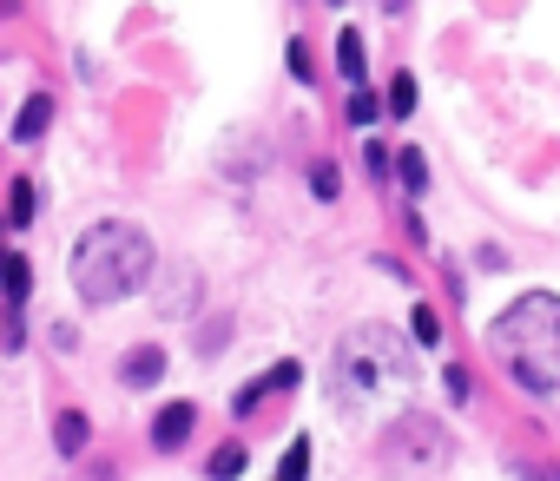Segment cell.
I'll return each instance as SVG.
<instances>
[{
	"label": "cell",
	"mask_w": 560,
	"mask_h": 481,
	"mask_svg": "<svg viewBox=\"0 0 560 481\" xmlns=\"http://www.w3.org/2000/svg\"><path fill=\"white\" fill-rule=\"evenodd\" d=\"M152 238L139 225H93L73 251V284H80L86 304H119L152 277Z\"/></svg>",
	"instance_id": "7a4b0ae2"
},
{
	"label": "cell",
	"mask_w": 560,
	"mask_h": 481,
	"mask_svg": "<svg viewBox=\"0 0 560 481\" xmlns=\"http://www.w3.org/2000/svg\"><path fill=\"white\" fill-rule=\"evenodd\" d=\"M0 277H7V304H27V257H7V264H0Z\"/></svg>",
	"instance_id": "9a60e30c"
},
{
	"label": "cell",
	"mask_w": 560,
	"mask_h": 481,
	"mask_svg": "<svg viewBox=\"0 0 560 481\" xmlns=\"http://www.w3.org/2000/svg\"><path fill=\"white\" fill-rule=\"evenodd\" d=\"M488 343L508 363V376L534 396H560V297L554 290H528L514 297L495 323H488Z\"/></svg>",
	"instance_id": "6da1fadb"
},
{
	"label": "cell",
	"mask_w": 560,
	"mask_h": 481,
	"mask_svg": "<svg viewBox=\"0 0 560 481\" xmlns=\"http://www.w3.org/2000/svg\"><path fill=\"white\" fill-rule=\"evenodd\" d=\"M264 389H271V376H251V383L238 389V402H231V409H238V416H251L257 402H264Z\"/></svg>",
	"instance_id": "e0dca14e"
},
{
	"label": "cell",
	"mask_w": 560,
	"mask_h": 481,
	"mask_svg": "<svg viewBox=\"0 0 560 481\" xmlns=\"http://www.w3.org/2000/svg\"><path fill=\"white\" fill-rule=\"evenodd\" d=\"M389 369H396V350H389L383 330H356V337L336 343V376H343V389H383Z\"/></svg>",
	"instance_id": "3957f363"
},
{
	"label": "cell",
	"mask_w": 560,
	"mask_h": 481,
	"mask_svg": "<svg viewBox=\"0 0 560 481\" xmlns=\"http://www.w3.org/2000/svg\"><path fill=\"white\" fill-rule=\"evenodd\" d=\"M119 376H126V389H152V383L165 376V350H159V343H139V350H126Z\"/></svg>",
	"instance_id": "8992f818"
},
{
	"label": "cell",
	"mask_w": 560,
	"mask_h": 481,
	"mask_svg": "<svg viewBox=\"0 0 560 481\" xmlns=\"http://www.w3.org/2000/svg\"><path fill=\"white\" fill-rule=\"evenodd\" d=\"M47 119H53V99L33 93L27 106H20V119H14V139H40V132H47Z\"/></svg>",
	"instance_id": "9c48e42d"
},
{
	"label": "cell",
	"mask_w": 560,
	"mask_h": 481,
	"mask_svg": "<svg viewBox=\"0 0 560 481\" xmlns=\"http://www.w3.org/2000/svg\"><path fill=\"white\" fill-rule=\"evenodd\" d=\"M310 192H317V198H336V165H317V172H310Z\"/></svg>",
	"instance_id": "d6986e66"
},
{
	"label": "cell",
	"mask_w": 560,
	"mask_h": 481,
	"mask_svg": "<svg viewBox=\"0 0 560 481\" xmlns=\"http://www.w3.org/2000/svg\"><path fill=\"white\" fill-rule=\"evenodd\" d=\"M238 475H244V449H238V442H224V449L211 455V481H238Z\"/></svg>",
	"instance_id": "4fadbf2b"
},
{
	"label": "cell",
	"mask_w": 560,
	"mask_h": 481,
	"mask_svg": "<svg viewBox=\"0 0 560 481\" xmlns=\"http://www.w3.org/2000/svg\"><path fill=\"white\" fill-rule=\"evenodd\" d=\"M409 337H416L422 350H429V343H442V317H435L429 304H416V310H409Z\"/></svg>",
	"instance_id": "7c38bea8"
},
{
	"label": "cell",
	"mask_w": 560,
	"mask_h": 481,
	"mask_svg": "<svg viewBox=\"0 0 560 481\" xmlns=\"http://www.w3.org/2000/svg\"><path fill=\"white\" fill-rule=\"evenodd\" d=\"M192 429H198V409H192V402H165L159 422H152V442H159V449H185V442H192Z\"/></svg>",
	"instance_id": "5b68a950"
},
{
	"label": "cell",
	"mask_w": 560,
	"mask_h": 481,
	"mask_svg": "<svg viewBox=\"0 0 560 481\" xmlns=\"http://www.w3.org/2000/svg\"><path fill=\"white\" fill-rule=\"evenodd\" d=\"M297 376H304L297 363H277V369H271V389H297Z\"/></svg>",
	"instance_id": "44dd1931"
},
{
	"label": "cell",
	"mask_w": 560,
	"mask_h": 481,
	"mask_svg": "<svg viewBox=\"0 0 560 481\" xmlns=\"http://www.w3.org/2000/svg\"><path fill=\"white\" fill-rule=\"evenodd\" d=\"M383 106H389V113H396V119H409V113H416V80L402 73V80L389 86V99H383Z\"/></svg>",
	"instance_id": "2e32d148"
},
{
	"label": "cell",
	"mask_w": 560,
	"mask_h": 481,
	"mask_svg": "<svg viewBox=\"0 0 560 481\" xmlns=\"http://www.w3.org/2000/svg\"><path fill=\"white\" fill-rule=\"evenodd\" d=\"M310 475V449H304V442H290V455H284V475H277V481H304Z\"/></svg>",
	"instance_id": "ac0fdd59"
},
{
	"label": "cell",
	"mask_w": 560,
	"mask_h": 481,
	"mask_svg": "<svg viewBox=\"0 0 560 481\" xmlns=\"http://www.w3.org/2000/svg\"><path fill=\"white\" fill-rule=\"evenodd\" d=\"M336 66H343V80H350V86L369 80V73H363V33H356V27L336 33Z\"/></svg>",
	"instance_id": "52a82bcc"
},
{
	"label": "cell",
	"mask_w": 560,
	"mask_h": 481,
	"mask_svg": "<svg viewBox=\"0 0 560 481\" xmlns=\"http://www.w3.org/2000/svg\"><path fill=\"white\" fill-rule=\"evenodd\" d=\"M376 119H383V99H376V93H369V86H356V93H350V126H376Z\"/></svg>",
	"instance_id": "8fae6325"
},
{
	"label": "cell",
	"mask_w": 560,
	"mask_h": 481,
	"mask_svg": "<svg viewBox=\"0 0 560 481\" xmlns=\"http://www.w3.org/2000/svg\"><path fill=\"white\" fill-rule=\"evenodd\" d=\"M396 172H402V185H409V192H422V185H429V159H422L416 145H402V152H396Z\"/></svg>",
	"instance_id": "30bf717a"
},
{
	"label": "cell",
	"mask_w": 560,
	"mask_h": 481,
	"mask_svg": "<svg viewBox=\"0 0 560 481\" xmlns=\"http://www.w3.org/2000/svg\"><path fill=\"white\" fill-rule=\"evenodd\" d=\"M7 218H14L20 231L33 225V185H27V178H14V192H7Z\"/></svg>",
	"instance_id": "5bb4252c"
},
{
	"label": "cell",
	"mask_w": 560,
	"mask_h": 481,
	"mask_svg": "<svg viewBox=\"0 0 560 481\" xmlns=\"http://www.w3.org/2000/svg\"><path fill=\"white\" fill-rule=\"evenodd\" d=\"M448 455V435L435 429L429 416H402L396 429L383 435V468H409V462H422V468H435Z\"/></svg>",
	"instance_id": "277c9868"
},
{
	"label": "cell",
	"mask_w": 560,
	"mask_h": 481,
	"mask_svg": "<svg viewBox=\"0 0 560 481\" xmlns=\"http://www.w3.org/2000/svg\"><path fill=\"white\" fill-rule=\"evenodd\" d=\"M363 165H369V178H383V172H389V165H396V159H389L383 145H363Z\"/></svg>",
	"instance_id": "ffe728a7"
},
{
	"label": "cell",
	"mask_w": 560,
	"mask_h": 481,
	"mask_svg": "<svg viewBox=\"0 0 560 481\" xmlns=\"http://www.w3.org/2000/svg\"><path fill=\"white\" fill-rule=\"evenodd\" d=\"M86 435H93V429H86L80 409H60V416H53V442H60V455H80Z\"/></svg>",
	"instance_id": "ba28073f"
},
{
	"label": "cell",
	"mask_w": 560,
	"mask_h": 481,
	"mask_svg": "<svg viewBox=\"0 0 560 481\" xmlns=\"http://www.w3.org/2000/svg\"><path fill=\"white\" fill-rule=\"evenodd\" d=\"M0 264H7V257H0Z\"/></svg>",
	"instance_id": "7402d4cb"
}]
</instances>
